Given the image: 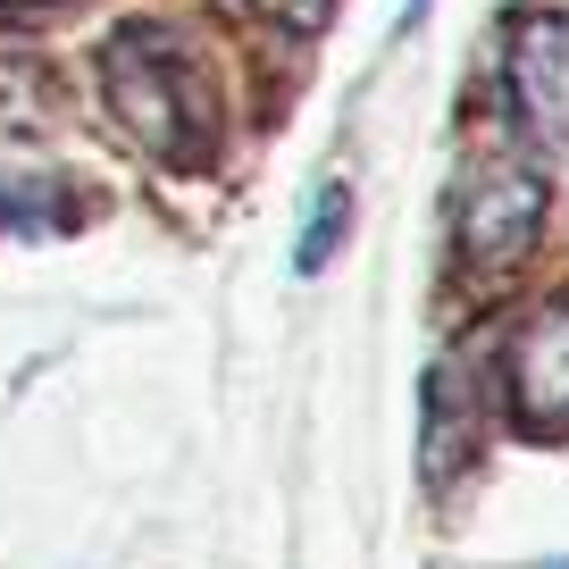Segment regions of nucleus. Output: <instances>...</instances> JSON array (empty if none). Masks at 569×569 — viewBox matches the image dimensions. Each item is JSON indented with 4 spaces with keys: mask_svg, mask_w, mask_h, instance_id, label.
Wrapping results in <instances>:
<instances>
[{
    "mask_svg": "<svg viewBox=\"0 0 569 569\" xmlns=\"http://www.w3.org/2000/svg\"><path fill=\"white\" fill-rule=\"evenodd\" d=\"M502 386H511V410L528 427L569 419V302H545L519 319L511 352H502Z\"/></svg>",
    "mask_w": 569,
    "mask_h": 569,
    "instance_id": "20e7f679",
    "label": "nucleus"
},
{
    "mask_svg": "<svg viewBox=\"0 0 569 569\" xmlns=\"http://www.w3.org/2000/svg\"><path fill=\"white\" fill-rule=\"evenodd\" d=\"M343 234H352V184L319 177V193H310V210H302V234H293V277H319Z\"/></svg>",
    "mask_w": 569,
    "mask_h": 569,
    "instance_id": "423d86ee",
    "label": "nucleus"
},
{
    "mask_svg": "<svg viewBox=\"0 0 569 569\" xmlns=\"http://www.w3.org/2000/svg\"><path fill=\"white\" fill-rule=\"evenodd\" d=\"M59 218V193L42 168H0V234H42Z\"/></svg>",
    "mask_w": 569,
    "mask_h": 569,
    "instance_id": "0eeeda50",
    "label": "nucleus"
},
{
    "mask_svg": "<svg viewBox=\"0 0 569 569\" xmlns=\"http://www.w3.org/2000/svg\"><path fill=\"white\" fill-rule=\"evenodd\" d=\"M502 101L545 151L569 142V18L561 9H528L502 42Z\"/></svg>",
    "mask_w": 569,
    "mask_h": 569,
    "instance_id": "7ed1b4c3",
    "label": "nucleus"
},
{
    "mask_svg": "<svg viewBox=\"0 0 569 569\" xmlns=\"http://www.w3.org/2000/svg\"><path fill=\"white\" fill-rule=\"evenodd\" d=\"M478 445V402H469V369L445 360V369H427V427H419V469L427 486H452Z\"/></svg>",
    "mask_w": 569,
    "mask_h": 569,
    "instance_id": "39448f33",
    "label": "nucleus"
},
{
    "mask_svg": "<svg viewBox=\"0 0 569 569\" xmlns=\"http://www.w3.org/2000/svg\"><path fill=\"white\" fill-rule=\"evenodd\" d=\"M536 234H545V168H528L519 151H486L452 201L461 268H511Z\"/></svg>",
    "mask_w": 569,
    "mask_h": 569,
    "instance_id": "f03ea898",
    "label": "nucleus"
},
{
    "mask_svg": "<svg viewBox=\"0 0 569 569\" xmlns=\"http://www.w3.org/2000/svg\"><path fill=\"white\" fill-rule=\"evenodd\" d=\"M92 68H101L109 118H118L151 160L193 168V160H210V151H218L227 109H218V76H210V59H201V42L184 34V26L126 18V26H109V34H101Z\"/></svg>",
    "mask_w": 569,
    "mask_h": 569,
    "instance_id": "f257e3e1",
    "label": "nucleus"
},
{
    "mask_svg": "<svg viewBox=\"0 0 569 569\" xmlns=\"http://www.w3.org/2000/svg\"><path fill=\"white\" fill-rule=\"evenodd\" d=\"M243 9H260V18L284 26V34H319V26L336 18V0H243Z\"/></svg>",
    "mask_w": 569,
    "mask_h": 569,
    "instance_id": "6e6552de",
    "label": "nucleus"
}]
</instances>
